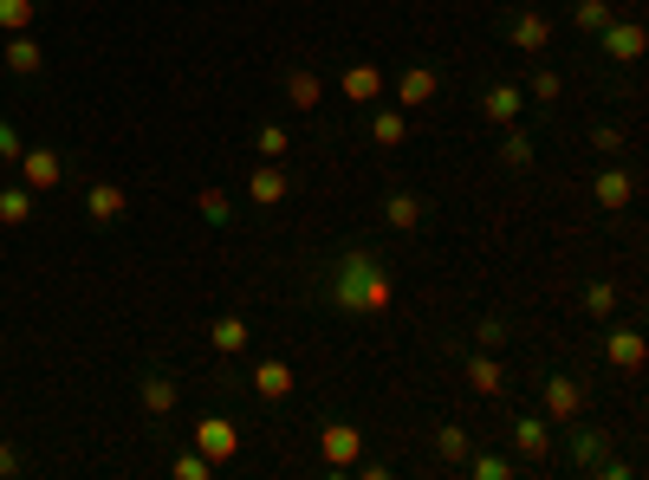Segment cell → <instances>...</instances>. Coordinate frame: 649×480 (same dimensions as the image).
Wrapping results in <instances>:
<instances>
[{
  "mask_svg": "<svg viewBox=\"0 0 649 480\" xmlns=\"http://www.w3.org/2000/svg\"><path fill=\"white\" fill-rule=\"evenodd\" d=\"M325 299H332L338 312H351V319H383V312L396 305V279L383 274V260H377L370 247H345L338 267H332Z\"/></svg>",
  "mask_w": 649,
  "mask_h": 480,
  "instance_id": "6da1fadb",
  "label": "cell"
},
{
  "mask_svg": "<svg viewBox=\"0 0 649 480\" xmlns=\"http://www.w3.org/2000/svg\"><path fill=\"white\" fill-rule=\"evenodd\" d=\"M318 455H325L332 475H351L358 455H363V428L358 422H325V428H318Z\"/></svg>",
  "mask_w": 649,
  "mask_h": 480,
  "instance_id": "7a4b0ae2",
  "label": "cell"
},
{
  "mask_svg": "<svg viewBox=\"0 0 649 480\" xmlns=\"http://www.w3.org/2000/svg\"><path fill=\"white\" fill-rule=\"evenodd\" d=\"M597 46H604L611 66H637L649 53V33H644V20H617V13H611V26L597 33Z\"/></svg>",
  "mask_w": 649,
  "mask_h": 480,
  "instance_id": "3957f363",
  "label": "cell"
},
{
  "mask_svg": "<svg viewBox=\"0 0 649 480\" xmlns=\"http://www.w3.org/2000/svg\"><path fill=\"white\" fill-rule=\"evenodd\" d=\"M195 455H209L215 468H227L240 455V428L227 415H195Z\"/></svg>",
  "mask_w": 649,
  "mask_h": 480,
  "instance_id": "277c9868",
  "label": "cell"
},
{
  "mask_svg": "<svg viewBox=\"0 0 649 480\" xmlns=\"http://www.w3.org/2000/svg\"><path fill=\"white\" fill-rule=\"evenodd\" d=\"M578 410H584V383H578V377H546L539 415H546L552 428H566V422H578Z\"/></svg>",
  "mask_w": 649,
  "mask_h": 480,
  "instance_id": "5b68a950",
  "label": "cell"
},
{
  "mask_svg": "<svg viewBox=\"0 0 649 480\" xmlns=\"http://www.w3.org/2000/svg\"><path fill=\"white\" fill-rule=\"evenodd\" d=\"M20 182L33 189V196H53L59 182H66V163H59V149H20Z\"/></svg>",
  "mask_w": 649,
  "mask_h": 480,
  "instance_id": "8992f818",
  "label": "cell"
},
{
  "mask_svg": "<svg viewBox=\"0 0 649 480\" xmlns=\"http://www.w3.org/2000/svg\"><path fill=\"white\" fill-rule=\"evenodd\" d=\"M552 435H559V428H552L546 415H513V428H506V442H513L519 461H546V455H552Z\"/></svg>",
  "mask_w": 649,
  "mask_h": 480,
  "instance_id": "52a82bcc",
  "label": "cell"
},
{
  "mask_svg": "<svg viewBox=\"0 0 649 480\" xmlns=\"http://www.w3.org/2000/svg\"><path fill=\"white\" fill-rule=\"evenodd\" d=\"M247 383H254V397H267V403H287L292 390H299V370H292L287 357H260Z\"/></svg>",
  "mask_w": 649,
  "mask_h": 480,
  "instance_id": "ba28073f",
  "label": "cell"
},
{
  "mask_svg": "<svg viewBox=\"0 0 649 480\" xmlns=\"http://www.w3.org/2000/svg\"><path fill=\"white\" fill-rule=\"evenodd\" d=\"M552 33H559V26H552L546 13H533V7L506 20V46H513V53H546V46H552Z\"/></svg>",
  "mask_w": 649,
  "mask_h": 480,
  "instance_id": "9c48e42d",
  "label": "cell"
},
{
  "mask_svg": "<svg viewBox=\"0 0 649 480\" xmlns=\"http://www.w3.org/2000/svg\"><path fill=\"white\" fill-rule=\"evenodd\" d=\"M124 214H131V196H124L118 182H91V189H85V221H91V227H118Z\"/></svg>",
  "mask_w": 649,
  "mask_h": 480,
  "instance_id": "30bf717a",
  "label": "cell"
},
{
  "mask_svg": "<svg viewBox=\"0 0 649 480\" xmlns=\"http://www.w3.org/2000/svg\"><path fill=\"white\" fill-rule=\"evenodd\" d=\"M461 377H468L474 397H501L506 390V364L494 357V350H468V357H461Z\"/></svg>",
  "mask_w": 649,
  "mask_h": 480,
  "instance_id": "8fae6325",
  "label": "cell"
},
{
  "mask_svg": "<svg viewBox=\"0 0 649 480\" xmlns=\"http://www.w3.org/2000/svg\"><path fill=\"white\" fill-rule=\"evenodd\" d=\"M591 202L604 208V214H624V208L637 202V176H630V169H597V182H591Z\"/></svg>",
  "mask_w": 649,
  "mask_h": 480,
  "instance_id": "7c38bea8",
  "label": "cell"
},
{
  "mask_svg": "<svg viewBox=\"0 0 649 480\" xmlns=\"http://www.w3.org/2000/svg\"><path fill=\"white\" fill-rule=\"evenodd\" d=\"M519 111H526V91H519V85H513V78H501V85H488V91H481V118H488V124H519Z\"/></svg>",
  "mask_w": 649,
  "mask_h": 480,
  "instance_id": "4fadbf2b",
  "label": "cell"
},
{
  "mask_svg": "<svg viewBox=\"0 0 649 480\" xmlns=\"http://www.w3.org/2000/svg\"><path fill=\"white\" fill-rule=\"evenodd\" d=\"M435 91H441V71L435 66H403L396 71V104H403V111H423Z\"/></svg>",
  "mask_w": 649,
  "mask_h": 480,
  "instance_id": "5bb4252c",
  "label": "cell"
},
{
  "mask_svg": "<svg viewBox=\"0 0 649 480\" xmlns=\"http://www.w3.org/2000/svg\"><path fill=\"white\" fill-rule=\"evenodd\" d=\"M644 357H649L644 332H604V364H611V370L637 377V370H644Z\"/></svg>",
  "mask_w": 649,
  "mask_h": 480,
  "instance_id": "9a60e30c",
  "label": "cell"
},
{
  "mask_svg": "<svg viewBox=\"0 0 649 480\" xmlns=\"http://www.w3.org/2000/svg\"><path fill=\"white\" fill-rule=\"evenodd\" d=\"M383 85H390V71H383V66H351V71H338V91H345V104H377V98H383Z\"/></svg>",
  "mask_w": 649,
  "mask_h": 480,
  "instance_id": "2e32d148",
  "label": "cell"
},
{
  "mask_svg": "<svg viewBox=\"0 0 649 480\" xmlns=\"http://www.w3.org/2000/svg\"><path fill=\"white\" fill-rule=\"evenodd\" d=\"M287 169H280V163H260V169H254V176H247V202L254 208H273V202H287Z\"/></svg>",
  "mask_w": 649,
  "mask_h": 480,
  "instance_id": "e0dca14e",
  "label": "cell"
},
{
  "mask_svg": "<svg viewBox=\"0 0 649 480\" xmlns=\"http://www.w3.org/2000/svg\"><path fill=\"white\" fill-rule=\"evenodd\" d=\"M370 143H377V149H396V143H410V111H403V104H383V111L370 118Z\"/></svg>",
  "mask_w": 649,
  "mask_h": 480,
  "instance_id": "ac0fdd59",
  "label": "cell"
},
{
  "mask_svg": "<svg viewBox=\"0 0 649 480\" xmlns=\"http://www.w3.org/2000/svg\"><path fill=\"white\" fill-rule=\"evenodd\" d=\"M247 338H254V332H247V319H240V312H221L215 325H209V344H215L221 357H240Z\"/></svg>",
  "mask_w": 649,
  "mask_h": 480,
  "instance_id": "d6986e66",
  "label": "cell"
},
{
  "mask_svg": "<svg viewBox=\"0 0 649 480\" xmlns=\"http://www.w3.org/2000/svg\"><path fill=\"white\" fill-rule=\"evenodd\" d=\"M383 221H390L396 234H416V227H423V202H416L410 189H390V196H383Z\"/></svg>",
  "mask_w": 649,
  "mask_h": 480,
  "instance_id": "ffe728a7",
  "label": "cell"
},
{
  "mask_svg": "<svg viewBox=\"0 0 649 480\" xmlns=\"http://www.w3.org/2000/svg\"><path fill=\"white\" fill-rule=\"evenodd\" d=\"M559 435H572V455H578V468H584V475H591V468L604 461V442H611L604 428H572V422H566Z\"/></svg>",
  "mask_w": 649,
  "mask_h": 480,
  "instance_id": "44dd1931",
  "label": "cell"
},
{
  "mask_svg": "<svg viewBox=\"0 0 649 480\" xmlns=\"http://www.w3.org/2000/svg\"><path fill=\"white\" fill-rule=\"evenodd\" d=\"M435 455H441L448 468H461V461L474 455V435H468L461 422H448V428H435Z\"/></svg>",
  "mask_w": 649,
  "mask_h": 480,
  "instance_id": "7402d4cb",
  "label": "cell"
},
{
  "mask_svg": "<svg viewBox=\"0 0 649 480\" xmlns=\"http://www.w3.org/2000/svg\"><path fill=\"white\" fill-rule=\"evenodd\" d=\"M287 98L292 104H299V111H312V104H318V98H325V78H318V71H287Z\"/></svg>",
  "mask_w": 649,
  "mask_h": 480,
  "instance_id": "603a6c76",
  "label": "cell"
},
{
  "mask_svg": "<svg viewBox=\"0 0 649 480\" xmlns=\"http://www.w3.org/2000/svg\"><path fill=\"white\" fill-rule=\"evenodd\" d=\"M33 221V189H0V227H26Z\"/></svg>",
  "mask_w": 649,
  "mask_h": 480,
  "instance_id": "cb8c5ba5",
  "label": "cell"
},
{
  "mask_svg": "<svg viewBox=\"0 0 649 480\" xmlns=\"http://www.w3.org/2000/svg\"><path fill=\"white\" fill-rule=\"evenodd\" d=\"M501 163L506 169H533V137H526L519 124H506L501 131Z\"/></svg>",
  "mask_w": 649,
  "mask_h": 480,
  "instance_id": "d4e9b609",
  "label": "cell"
},
{
  "mask_svg": "<svg viewBox=\"0 0 649 480\" xmlns=\"http://www.w3.org/2000/svg\"><path fill=\"white\" fill-rule=\"evenodd\" d=\"M176 410V383L163 377V370H149L144 377V415H169Z\"/></svg>",
  "mask_w": 649,
  "mask_h": 480,
  "instance_id": "484cf974",
  "label": "cell"
},
{
  "mask_svg": "<svg viewBox=\"0 0 649 480\" xmlns=\"http://www.w3.org/2000/svg\"><path fill=\"white\" fill-rule=\"evenodd\" d=\"M572 26H578V33H591V40H597V33L611 26V0H572Z\"/></svg>",
  "mask_w": 649,
  "mask_h": 480,
  "instance_id": "4316f807",
  "label": "cell"
},
{
  "mask_svg": "<svg viewBox=\"0 0 649 480\" xmlns=\"http://www.w3.org/2000/svg\"><path fill=\"white\" fill-rule=\"evenodd\" d=\"M195 214L215 221V227H227V221H234V196H227V189H195Z\"/></svg>",
  "mask_w": 649,
  "mask_h": 480,
  "instance_id": "83f0119b",
  "label": "cell"
},
{
  "mask_svg": "<svg viewBox=\"0 0 649 480\" xmlns=\"http://www.w3.org/2000/svg\"><path fill=\"white\" fill-rule=\"evenodd\" d=\"M46 66V53H40V40H26V33H13V46H7V71H40Z\"/></svg>",
  "mask_w": 649,
  "mask_h": 480,
  "instance_id": "f1b7e54d",
  "label": "cell"
},
{
  "mask_svg": "<svg viewBox=\"0 0 649 480\" xmlns=\"http://www.w3.org/2000/svg\"><path fill=\"white\" fill-rule=\"evenodd\" d=\"M40 20V0H0V33H26Z\"/></svg>",
  "mask_w": 649,
  "mask_h": 480,
  "instance_id": "f546056e",
  "label": "cell"
},
{
  "mask_svg": "<svg viewBox=\"0 0 649 480\" xmlns=\"http://www.w3.org/2000/svg\"><path fill=\"white\" fill-rule=\"evenodd\" d=\"M461 468H468L474 480H506L513 475V455H494V448H488V455H468Z\"/></svg>",
  "mask_w": 649,
  "mask_h": 480,
  "instance_id": "4dcf8cb0",
  "label": "cell"
},
{
  "mask_svg": "<svg viewBox=\"0 0 649 480\" xmlns=\"http://www.w3.org/2000/svg\"><path fill=\"white\" fill-rule=\"evenodd\" d=\"M584 312H591V319H611V312H617V286H611V279H591V286H584Z\"/></svg>",
  "mask_w": 649,
  "mask_h": 480,
  "instance_id": "1f68e13d",
  "label": "cell"
},
{
  "mask_svg": "<svg viewBox=\"0 0 649 480\" xmlns=\"http://www.w3.org/2000/svg\"><path fill=\"white\" fill-rule=\"evenodd\" d=\"M254 143H260V156L273 163V156H287V149H292V131H287V124H260V131H254Z\"/></svg>",
  "mask_w": 649,
  "mask_h": 480,
  "instance_id": "d6a6232c",
  "label": "cell"
},
{
  "mask_svg": "<svg viewBox=\"0 0 649 480\" xmlns=\"http://www.w3.org/2000/svg\"><path fill=\"white\" fill-rule=\"evenodd\" d=\"M169 475H176V480H215V461L189 448V455H176V468H169Z\"/></svg>",
  "mask_w": 649,
  "mask_h": 480,
  "instance_id": "836d02e7",
  "label": "cell"
},
{
  "mask_svg": "<svg viewBox=\"0 0 649 480\" xmlns=\"http://www.w3.org/2000/svg\"><path fill=\"white\" fill-rule=\"evenodd\" d=\"M526 91H533L539 104H552V98H559V71H533V78H526Z\"/></svg>",
  "mask_w": 649,
  "mask_h": 480,
  "instance_id": "e575fe53",
  "label": "cell"
},
{
  "mask_svg": "<svg viewBox=\"0 0 649 480\" xmlns=\"http://www.w3.org/2000/svg\"><path fill=\"white\" fill-rule=\"evenodd\" d=\"M474 344H481V350H501V344H506V325H501V319H481V325H474Z\"/></svg>",
  "mask_w": 649,
  "mask_h": 480,
  "instance_id": "d590c367",
  "label": "cell"
},
{
  "mask_svg": "<svg viewBox=\"0 0 649 480\" xmlns=\"http://www.w3.org/2000/svg\"><path fill=\"white\" fill-rule=\"evenodd\" d=\"M591 149H604V156H617V149H624V131H617V124H597V131H591Z\"/></svg>",
  "mask_w": 649,
  "mask_h": 480,
  "instance_id": "8d00e7d4",
  "label": "cell"
},
{
  "mask_svg": "<svg viewBox=\"0 0 649 480\" xmlns=\"http://www.w3.org/2000/svg\"><path fill=\"white\" fill-rule=\"evenodd\" d=\"M20 149H26L20 131H13V124H0V163H20Z\"/></svg>",
  "mask_w": 649,
  "mask_h": 480,
  "instance_id": "74e56055",
  "label": "cell"
},
{
  "mask_svg": "<svg viewBox=\"0 0 649 480\" xmlns=\"http://www.w3.org/2000/svg\"><path fill=\"white\" fill-rule=\"evenodd\" d=\"M7 475H20V455H13V448L0 442V480H7Z\"/></svg>",
  "mask_w": 649,
  "mask_h": 480,
  "instance_id": "f35d334b",
  "label": "cell"
}]
</instances>
